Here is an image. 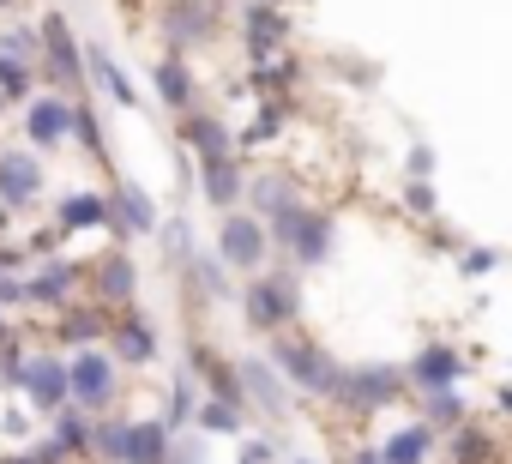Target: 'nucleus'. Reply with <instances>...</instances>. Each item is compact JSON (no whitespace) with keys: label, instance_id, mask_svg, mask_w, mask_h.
<instances>
[{"label":"nucleus","instance_id":"obj_30","mask_svg":"<svg viewBox=\"0 0 512 464\" xmlns=\"http://www.w3.org/2000/svg\"><path fill=\"white\" fill-rule=\"evenodd\" d=\"M127 422H133V416H121V410H103V416L91 422V458H85V464H121Z\"/></svg>","mask_w":512,"mask_h":464},{"label":"nucleus","instance_id":"obj_6","mask_svg":"<svg viewBox=\"0 0 512 464\" xmlns=\"http://www.w3.org/2000/svg\"><path fill=\"white\" fill-rule=\"evenodd\" d=\"M235 380H241V410L266 416L272 428L296 416V386L284 380V368L272 356H235Z\"/></svg>","mask_w":512,"mask_h":464},{"label":"nucleus","instance_id":"obj_23","mask_svg":"<svg viewBox=\"0 0 512 464\" xmlns=\"http://www.w3.org/2000/svg\"><path fill=\"white\" fill-rule=\"evenodd\" d=\"M175 452V428L163 416H133L127 440H121V464H169Z\"/></svg>","mask_w":512,"mask_h":464},{"label":"nucleus","instance_id":"obj_16","mask_svg":"<svg viewBox=\"0 0 512 464\" xmlns=\"http://www.w3.org/2000/svg\"><path fill=\"white\" fill-rule=\"evenodd\" d=\"M109 356H115L121 368H151V362H157V326H151L145 308H121V314H115Z\"/></svg>","mask_w":512,"mask_h":464},{"label":"nucleus","instance_id":"obj_22","mask_svg":"<svg viewBox=\"0 0 512 464\" xmlns=\"http://www.w3.org/2000/svg\"><path fill=\"white\" fill-rule=\"evenodd\" d=\"M151 85H157V103H163L169 115H193V109H199V79H193L187 55H163V61L151 67Z\"/></svg>","mask_w":512,"mask_h":464},{"label":"nucleus","instance_id":"obj_38","mask_svg":"<svg viewBox=\"0 0 512 464\" xmlns=\"http://www.w3.org/2000/svg\"><path fill=\"white\" fill-rule=\"evenodd\" d=\"M169 464H205V446H199V434H175V452H169Z\"/></svg>","mask_w":512,"mask_h":464},{"label":"nucleus","instance_id":"obj_20","mask_svg":"<svg viewBox=\"0 0 512 464\" xmlns=\"http://www.w3.org/2000/svg\"><path fill=\"white\" fill-rule=\"evenodd\" d=\"M91 266H79V260H43L31 278H25V302H37V308H67L73 302V290H79V278H85Z\"/></svg>","mask_w":512,"mask_h":464},{"label":"nucleus","instance_id":"obj_10","mask_svg":"<svg viewBox=\"0 0 512 464\" xmlns=\"http://www.w3.org/2000/svg\"><path fill=\"white\" fill-rule=\"evenodd\" d=\"M217 31H223L217 0H169V7H163V43H169V55L205 49V43H217Z\"/></svg>","mask_w":512,"mask_h":464},{"label":"nucleus","instance_id":"obj_5","mask_svg":"<svg viewBox=\"0 0 512 464\" xmlns=\"http://www.w3.org/2000/svg\"><path fill=\"white\" fill-rule=\"evenodd\" d=\"M308 205H314V193H308L302 175H290V169H260V175L247 181V211L272 229V248L296 229V217H302Z\"/></svg>","mask_w":512,"mask_h":464},{"label":"nucleus","instance_id":"obj_13","mask_svg":"<svg viewBox=\"0 0 512 464\" xmlns=\"http://www.w3.org/2000/svg\"><path fill=\"white\" fill-rule=\"evenodd\" d=\"M91 302H103V308H139V266H133V254L127 248H115V254H103V260H91Z\"/></svg>","mask_w":512,"mask_h":464},{"label":"nucleus","instance_id":"obj_33","mask_svg":"<svg viewBox=\"0 0 512 464\" xmlns=\"http://www.w3.org/2000/svg\"><path fill=\"white\" fill-rule=\"evenodd\" d=\"M199 404H205V398H199V386H193V374L181 368V374L169 380V410H163V422H169V428L181 434L187 422H199Z\"/></svg>","mask_w":512,"mask_h":464},{"label":"nucleus","instance_id":"obj_31","mask_svg":"<svg viewBox=\"0 0 512 464\" xmlns=\"http://www.w3.org/2000/svg\"><path fill=\"white\" fill-rule=\"evenodd\" d=\"M422 422L434 428V434H452V428H464L470 422V404H464V392L452 386V392H428L422 398Z\"/></svg>","mask_w":512,"mask_h":464},{"label":"nucleus","instance_id":"obj_29","mask_svg":"<svg viewBox=\"0 0 512 464\" xmlns=\"http://www.w3.org/2000/svg\"><path fill=\"white\" fill-rule=\"evenodd\" d=\"M85 67H91V79H97V85H103V91H109V97H115L121 109H133V103H139L133 79L121 73V61H115V55H109L103 43H91V49H85Z\"/></svg>","mask_w":512,"mask_h":464},{"label":"nucleus","instance_id":"obj_40","mask_svg":"<svg viewBox=\"0 0 512 464\" xmlns=\"http://www.w3.org/2000/svg\"><path fill=\"white\" fill-rule=\"evenodd\" d=\"M344 464H386V458H380V446H368V440H356V446L344 452Z\"/></svg>","mask_w":512,"mask_h":464},{"label":"nucleus","instance_id":"obj_17","mask_svg":"<svg viewBox=\"0 0 512 464\" xmlns=\"http://www.w3.org/2000/svg\"><path fill=\"white\" fill-rule=\"evenodd\" d=\"M43 157L37 151H7L0 157V205L7 211H31L43 199Z\"/></svg>","mask_w":512,"mask_h":464},{"label":"nucleus","instance_id":"obj_39","mask_svg":"<svg viewBox=\"0 0 512 464\" xmlns=\"http://www.w3.org/2000/svg\"><path fill=\"white\" fill-rule=\"evenodd\" d=\"M428 175H434V151L416 145V151H410V181H428Z\"/></svg>","mask_w":512,"mask_h":464},{"label":"nucleus","instance_id":"obj_28","mask_svg":"<svg viewBox=\"0 0 512 464\" xmlns=\"http://www.w3.org/2000/svg\"><path fill=\"white\" fill-rule=\"evenodd\" d=\"M109 223V193H67L55 205V236H79V229Z\"/></svg>","mask_w":512,"mask_h":464},{"label":"nucleus","instance_id":"obj_18","mask_svg":"<svg viewBox=\"0 0 512 464\" xmlns=\"http://www.w3.org/2000/svg\"><path fill=\"white\" fill-rule=\"evenodd\" d=\"M284 37H290V19H284L278 7H266V0H253V7L241 13V43H247L253 67L278 61V55H284Z\"/></svg>","mask_w":512,"mask_h":464},{"label":"nucleus","instance_id":"obj_41","mask_svg":"<svg viewBox=\"0 0 512 464\" xmlns=\"http://www.w3.org/2000/svg\"><path fill=\"white\" fill-rule=\"evenodd\" d=\"M0 350H13V320L0 314Z\"/></svg>","mask_w":512,"mask_h":464},{"label":"nucleus","instance_id":"obj_43","mask_svg":"<svg viewBox=\"0 0 512 464\" xmlns=\"http://www.w3.org/2000/svg\"><path fill=\"white\" fill-rule=\"evenodd\" d=\"M0 7H13V0H0Z\"/></svg>","mask_w":512,"mask_h":464},{"label":"nucleus","instance_id":"obj_37","mask_svg":"<svg viewBox=\"0 0 512 464\" xmlns=\"http://www.w3.org/2000/svg\"><path fill=\"white\" fill-rule=\"evenodd\" d=\"M494 266H500L494 248H464V254H458V272H464V278H488Z\"/></svg>","mask_w":512,"mask_h":464},{"label":"nucleus","instance_id":"obj_11","mask_svg":"<svg viewBox=\"0 0 512 464\" xmlns=\"http://www.w3.org/2000/svg\"><path fill=\"white\" fill-rule=\"evenodd\" d=\"M332 236H338V223H332V211H320V205H308L302 217H296V229L278 242V254L296 266V272H314V266H326L332 260Z\"/></svg>","mask_w":512,"mask_h":464},{"label":"nucleus","instance_id":"obj_15","mask_svg":"<svg viewBox=\"0 0 512 464\" xmlns=\"http://www.w3.org/2000/svg\"><path fill=\"white\" fill-rule=\"evenodd\" d=\"M25 139L37 151H55V145H73V97L61 91H37L25 103Z\"/></svg>","mask_w":512,"mask_h":464},{"label":"nucleus","instance_id":"obj_19","mask_svg":"<svg viewBox=\"0 0 512 464\" xmlns=\"http://www.w3.org/2000/svg\"><path fill=\"white\" fill-rule=\"evenodd\" d=\"M181 145H187L199 163H229V157H235V133H229V121L211 115V109L181 115Z\"/></svg>","mask_w":512,"mask_h":464},{"label":"nucleus","instance_id":"obj_34","mask_svg":"<svg viewBox=\"0 0 512 464\" xmlns=\"http://www.w3.org/2000/svg\"><path fill=\"white\" fill-rule=\"evenodd\" d=\"M199 434H247V410H241L235 398H211V392H205V404H199Z\"/></svg>","mask_w":512,"mask_h":464},{"label":"nucleus","instance_id":"obj_2","mask_svg":"<svg viewBox=\"0 0 512 464\" xmlns=\"http://www.w3.org/2000/svg\"><path fill=\"white\" fill-rule=\"evenodd\" d=\"M241 320H247V332H260L266 344L278 332H290L302 320V272L290 260H272L260 278H247L241 284Z\"/></svg>","mask_w":512,"mask_h":464},{"label":"nucleus","instance_id":"obj_27","mask_svg":"<svg viewBox=\"0 0 512 464\" xmlns=\"http://www.w3.org/2000/svg\"><path fill=\"white\" fill-rule=\"evenodd\" d=\"M91 410H79V404H67V410H55L49 416V440H55V452L61 458H91Z\"/></svg>","mask_w":512,"mask_h":464},{"label":"nucleus","instance_id":"obj_21","mask_svg":"<svg viewBox=\"0 0 512 464\" xmlns=\"http://www.w3.org/2000/svg\"><path fill=\"white\" fill-rule=\"evenodd\" d=\"M109 332H115V308H103V302H79V308L67 302L55 320V338L73 350H97V344H109Z\"/></svg>","mask_w":512,"mask_h":464},{"label":"nucleus","instance_id":"obj_4","mask_svg":"<svg viewBox=\"0 0 512 464\" xmlns=\"http://www.w3.org/2000/svg\"><path fill=\"white\" fill-rule=\"evenodd\" d=\"M211 254H217V260H223V266H229L241 284H247V278H260V272L278 260V248H272V229H266L260 217H253L247 205L217 217V242H211Z\"/></svg>","mask_w":512,"mask_h":464},{"label":"nucleus","instance_id":"obj_1","mask_svg":"<svg viewBox=\"0 0 512 464\" xmlns=\"http://www.w3.org/2000/svg\"><path fill=\"white\" fill-rule=\"evenodd\" d=\"M266 356L284 368V380L296 386V398H320V404H338V392H344V380H350V362H338L320 338H308L302 326H290V332H278L272 344H266Z\"/></svg>","mask_w":512,"mask_h":464},{"label":"nucleus","instance_id":"obj_12","mask_svg":"<svg viewBox=\"0 0 512 464\" xmlns=\"http://www.w3.org/2000/svg\"><path fill=\"white\" fill-rule=\"evenodd\" d=\"M109 229H115V236H157V229H163L157 199H151L133 175H121V181L109 187Z\"/></svg>","mask_w":512,"mask_h":464},{"label":"nucleus","instance_id":"obj_7","mask_svg":"<svg viewBox=\"0 0 512 464\" xmlns=\"http://www.w3.org/2000/svg\"><path fill=\"white\" fill-rule=\"evenodd\" d=\"M19 398L37 410V416H55L73 404V362L55 356V350H25L19 362Z\"/></svg>","mask_w":512,"mask_h":464},{"label":"nucleus","instance_id":"obj_8","mask_svg":"<svg viewBox=\"0 0 512 464\" xmlns=\"http://www.w3.org/2000/svg\"><path fill=\"white\" fill-rule=\"evenodd\" d=\"M37 31H43V79H49L61 97H79L85 49H79V37H73L67 13H43V19H37Z\"/></svg>","mask_w":512,"mask_h":464},{"label":"nucleus","instance_id":"obj_24","mask_svg":"<svg viewBox=\"0 0 512 464\" xmlns=\"http://www.w3.org/2000/svg\"><path fill=\"white\" fill-rule=\"evenodd\" d=\"M247 169L229 157V163H199V193H205V205L223 217V211H241L247 205Z\"/></svg>","mask_w":512,"mask_h":464},{"label":"nucleus","instance_id":"obj_36","mask_svg":"<svg viewBox=\"0 0 512 464\" xmlns=\"http://www.w3.org/2000/svg\"><path fill=\"white\" fill-rule=\"evenodd\" d=\"M0 55H19V61H37L43 67V31H31V25L0 31Z\"/></svg>","mask_w":512,"mask_h":464},{"label":"nucleus","instance_id":"obj_26","mask_svg":"<svg viewBox=\"0 0 512 464\" xmlns=\"http://www.w3.org/2000/svg\"><path fill=\"white\" fill-rule=\"evenodd\" d=\"M494 458H500V440H494V428H482L476 416H470L464 428L440 434V464H494Z\"/></svg>","mask_w":512,"mask_h":464},{"label":"nucleus","instance_id":"obj_3","mask_svg":"<svg viewBox=\"0 0 512 464\" xmlns=\"http://www.w3.org/2000/svg\"><path fill=\"white\" fill-rule=\"evenodd\" d=\"M404 398H410L404 362H350V380H344V392H338L332 410L368 422V416H380V410H398Z\"/></svg>","mask_w":512,"mask_h":464},{"label":"nucleus","instance_id":"obj_25","mask_svg":"<svg viewBox=\"0 0 512 464\" xmlns=\"http://www.w3.org/2000/svg\"><path fill=\"white\" fill-rule=\"evenodd\" d=\"M380 458L386 464H440V434L416 416V422H404L380 440Z\"/></svg>","mask_w":512,"mask_h":464},{"label":"nucleus","instance_id":"obj_9","mask_svg":"<svg viewBox=\"0 0 512 464\" xmlns=\"http://www.w3.org/2000/svg\"><path fill=\"white\" fill-rule=\"evenodd\" d=\"M67 362H73V404L91 410V416L115 410V398H121V362L103 344L97 350H73Z\"/></svg>","mask_w":512,"mask_h":464},{"label":"nucleus","instance_id":"obj_14","mask_svg":"<svg viewBox=\"0 0 512 464\" xmlns=\"http://www.w3.org/2000/svg\"><path fill=\"white\" fill-rule=\"evenodd\" d=\"M464 368H470V362H464V350H458V344H446V338H440V344H422V350L404 362L410 392H422V398H428V392H452V386L464 380Z\"/></svg>","mask_w":512,"mask_h":464},{"label":"nucleus","instance_id":"obj_42","mask_svg":"<svg viewBox=\"0 0 512 464\" xmlns=\"http://www.w3.org/2000/svg\"><path fill=\"white\" fill-rule=\"evenodd\" d=\"M284 464H314V458H284Z\"/></svg>","mask_w":512,"mask_h":464},{"label":"nucleus","instance_id":"obj_35","mask_svg":"<svg viewBox=\"0 0 512 464\" xmlns=\"http://www.w3.org/2000/svg\"><path fill=\"white\" fill-rule=\"evenodd\" d=\"M73 139H79V145H85L97 163L109 157V139H103V121H97V109H91V103H79V97H73Z\"/></svg>","mask_w":512,"mask_h":464},{"label":"nucleus","instance_id":"obj_32","mask_svg":"<svg viewBox=\"0 0 512 464\" xmlns=\"http://www.w3.org/2000/svg\"><path fill=\"white\" fill-rule=\"evenodd\" d=\"M37 79H43V67H37V61L0 55V97H13V103H31V97H37Z\"/></svg>","mask_w":512,"mask_h":464}]
</instances>
